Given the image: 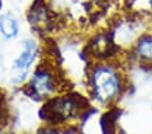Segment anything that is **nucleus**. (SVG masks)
Wrapping results in <instances>:
<instances>
[{"mask_svg":"<svg viewBox=\"0 0 152 134\" xmlns=\"http://www.w3.org/2000/svg\"><path fill=\"white\" fill-rule=\"evenodd\" d=\"M133 54L141 64L152 65V34H144L137 38Z\"/></svg>","mask_w":152,"mask_h":134,"instance_id":"6","label":"nucleus"},{"mask_svg":"<svg viewBox=\"0 0 152 134\" xmlns=\"http://www.w3.org/2000/svg\"><path fill=\"white\" fill-rule=\"evenodd\" d=\"M28 20L30 25L37 30H45L48 26L50 25V12L48 10L45 4L38 3L30 11L28 15Z\"/></svg>","mask_w":152,"mask_h":134,"instance_id":"7","label":"nucleus"},{"mask_svg":"<svg viewBox=\"0 0 152 134\" xmlns=\"http://www.w3.org/2000/svg\"><path fill=\"white\" fill-rule=\"evenodd\" d=\"M86 109L84 100L73 93H58L46 100L42 110L45 121L50 125H65L75 121Z\"/></svg>","mask_w":152,"mask_h":134,"instance_id":"3","label":"nucleus"},{"mask_svg":"<svg viewBox=\"0 0 152 134\" xmlns=\"http://www.w3.org/2000/svg\"><path fill=\"white\" fill-rule=\"evenodd\" d=\"M20 34V22L11 11L0 14V37L3 41H14Z\"/></svg>","mask_w":152,"mask_h":134,"instance_id":"5","label":"nucleus"},{"mask_svg":"<svg viewBox=\"0 0 152 134\" xmlns=\"http://www.w3.org/2000/svg\"><path fill=\"white\" fill-rule=\"evenodd\" d=\"M88 87L92 98L99 104L107 106L120 98L124 88V76L118 67L101 62L90 72Z\"/></svg>","mask_w":152,"mask_h":134,"instance_id":"1","label":"nucleus"},{"mask_svg":"<svg viewBox=\"0 0 152 134\" xmlns=\"http://www.w3.org/2000/svg\"><path fill=\"white\" fill-rule=\"evenodd\" d=\"M25 91L37 100H46L54 98L63 91V80L54 65L41 62L34 67L25 84Z\"/></svg>","mask_w":152,"mask_h":134,"instance_id":"2","label":"nucleus"},{"mask_svg":"<svg viewBox=\"0 0 152 134\" xmlns=\"http://www.w3.org/2000/svg\"><path fill=\"white\" fill-rule=\"evenodd\" d=\"M52 134H79V131L75 127L66 126V127H61V129H53V133Z\"/></svg>","mask_w":152,"mask_h":134,"instance_id":"8","label":"nucleus"},{"mask_svg":"<svg viewBox=\"0 0 152 134\" xmlns=\"http://www.w3.org/2000/svg\"><path fill=\"white\" fill-rule=\"evenodd\" d=\"M41 54V46L35 38H26L22 42V48L12 61V72L31 73V70L38 64V58Z\"/></svg>","mask_w":152,"mask_h":134,"instance_id":"4","label":"nucleus"},{"mask_svg":"<svg viewBox=\"0 0 152 134\" xmlns=\"http://www.w3.org/2000/svg\"><path fill=\"white\" fill-rule=\"evenodd\" d=\"M147 4H148V8L152 11V0H147Z\"/></svg>","mask_w":152,"mask_h":134,"instance_id":"9","label":"nucleus"}]
</instances>
